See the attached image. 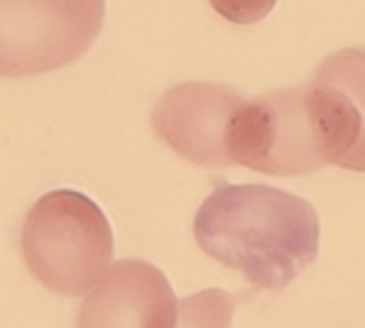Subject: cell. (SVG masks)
Here are the masks:
<instances>
[{
  "label": "cell",
  "mask_w": 365,
  "mask_h": 328,
  "mask_svg": "<svg viewBox=\"0 0 365 328\" xmlns=\"http://www.w3.org/2000/svg\"><path fill=\"white\" fill-rule=\"evenodd\" d=\"M243 100L232 86L185 81L158 100L150 123L158 137L180 158L199 167H229L227 130Z\"/></svg>",
  "instance_id": "6"
},
{
  "label": "cell",
  "mask_w": 365,
  "mask_h": 328,
  "mask_svg": "<svg viewBox=\"0 0 365 328\" xmlns=\"http://www.w3.org/2000/svg\"><path fill=\"white\" fill-rule=\"evenodd\" d=\"M107 0H0V79L61 70L91 49Z\"/></svg>",
  "instance_id": "4"
},
{
  "label": "cell",
  "mask_w": 365,
  "mask_h": 328,
  "mask_svg": "<svg viewBox=\"0 0 365 328\" xmlns=\"http://www.w3.org/2000/svg\"><path fill=\"white\" fill-rule=\"evenodd\" d=\"M319 231L310 201L268 185H222L195 215L197 245L268 292H282L317 262Z\"/></svg>",
  "instance_id": "1"
},
{
  "label": "cell",
  "mask_w": 365,
  "mask_h": 328,
  "mask_svg": "<svg viewBox=\"0 0 365 328\" xmlns=\"http://www.w3.org/2000/svg\"><path fill=\"white\" fill-rule=\"evenodd\" d=\"M229 167L266 176H305L326 167L305 86L243 100L227 130Z\"/></svg>",
  "instance_id": "3"
},
{
  "label": "cell",
  "mask_w": 365,
  "mask_h": 328,
  "mask_svg": "<svg viewBox=\"0 0 365 328\" xmlns=\"http://www.w3.org/2000/svg\"><path fill=\"white\" fill-rule=\"evenodd\" d=\"M305 91L326 162L365 171V46L326 56Z\"/></svg>",
  "instance_id": "5"
},
{
  "label": "cell",
  "mask_w": 365,
  "mask_h": 328,
  "mask_svg": "<svg viewBox=\"0 0 365 328\" xmlns=\"http://www.w3.org/2000/svg\"><path fill=\"white\" fill-rule=\"evenodd\" d=\"M178 298L158 266L120 259L83 298L76 328H174Z\"/></svg>",
  "instance_id": "7"
},
{
  "label": "cell",
  "mask_w": 365,
  "mask_h": 328,
  "mask_svg": "<svg viewBox=\"0 0 365 328\" xmlns=\"http://www.w3.org/2000/svg\"><path fill=\"white\" fill-rule=\"evenodd\" d=\"M208 3L227 21L250 26L271 14L277 0H208Z\"/></svg>",
  "instance_id": "9"
},
{
  "label": "cell",
  "mask_w": 365,
  "mask_h": 328,
  "mask_svg": "<svg viewBox=\"0 0 365 328\" xmlns=\"http://www.w3.org/2000/svg\"><path fill=\"white\" fill-rule=\"evenodd\" d=\"M21 255L31 275L53 294H88L111 266V222L79 190L46 192L26 215Z\"/></svg>",
  "instance_id": "2"
},
{
  "label": "cell",
  "mask_w": 365,
  "mask_h": 328,
  "mask_svg": "<svg viewBox=\"0 0 365 328\" xmlns=\"http://www.w3.org/2000/svg\"><path fill=\"white\" fill-rule=\"evenodd\" d=\"M236 296L227 289H204L178 301L174 328H232Z\"/></svg>",
  "instance_id": "8"
}]
</instances>
